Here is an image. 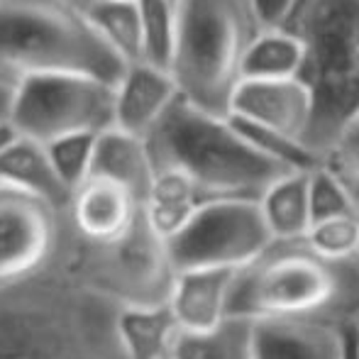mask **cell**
<instances>
[{
  "mask_svg": "<svg viewBox=\"0 0 359 359\" xmlns=\"http://www.w3.org/2000/svg\"><path fill=\"white\" fill-rule=\"evenodd\" d=\"M90 29L123 59L142 62V39L135 0H67Z\"/></svg>",
  "mask_w": 359,
  "mask_h": 359,
  "instance_id": "obj_21",
  "label": "cell"
},
{
  "mask_svg": "<svg viewBox=\"0 0 359 359\" xmlns=\"http://www.w3.org/2000/svg\"><path fill=\"white\" fill-rule=\"evenodd\" d=\"M0 186L37 196L62 213H67L72 201V194L54 174L44 147L25 137H15L13 144L0 154Z\"/></svg>",
  "mask_w": 359,
  "mask_h": 359,
  "instance_id": "obj_18",
  "label": "cell"
},
{
  "mask_svg": "<svg viewBox=\"0 0 359 359\" xmlns=\"http://www.w3.org/2000/svg\"><path fill=\"white\" fill-rule=\"evenodd\" d=\"M115 86L86 74H34L13 86L5 120L18 137L49 142L113 128Z\"/></svg>",
  "mask_w": 359,
  "mask_h": 359,
  "instance_id": "obj_8",
  "label": "cell"
},
{
  "mask_svg": "<svg viewBox=\"0 0 359 359\" xmlns=\"http://www.w3.org/2000/svg\"><path fill=\"white\" fill-rule=\"evenodd\" d=\"M128 64L67 0H0V83L34 74H86L118 83Z\"/></svg>",
  "mask_w": 359,
  "mask_h": 359,
  "instance_id": "obj_5",
  "label": "cell"
},
{
  "mask_svg": "<svg viewBox=\"0 0 359 359\" xmlns=\"http://www.w3.org/2000/svg\"><path fill=\"white\" fill-rule=\"evenodd\" d=\"M144 144L154 171H181L210 201H257L266 186L288 174L247 142L230 118L208 115L181 98L147 135Z\"/></svg>",
  "mask_w": 359,
  "mask_h": 359,
  "instance_id": "obj_3",
  "label": "cell"
},
{
  "mask_svg": "<svg viewBox=\"0 0 359 359\" xmlns=\"http://www.w3.org/2000/svg\"><path fill=\"white\" fill-rule=\"evenodd\" d=\"M64 213L37 196L0 186V288L32 279L57 255Z\"/></svg>",
  "mask_w": 359,
  "mask_h": 359,
  "instance_id": "obj_10",
  "label": "cell"
},
{
  "mask_svg": "<svg viewBox=\"0 0 359 359\" xmlns=\"http://www.w3.org/2000/svg\"><path fill=\"white\" fill-rule=\"evenodd\" d=\"M271 242H301L311 227L308 208V171H288L257 198Z\"/></svg>",
  "mask_w": 359,
  "mask_h": 359,
  "instance_id": "obj_19",
  "label": "cell"
},
{
  "mask_svg": "<svg viewBox=\"0 0 359 359\" xmlns=\"http://www.w3.org/2000/svg\"><path fill=\"white\" fill-rule=\"evenodd\" d=\"M54 259L115 308L166 306L179 274L169 245L147 225L142 210L123 237L103 245L81 240L64 217Z\"/></svg>",
  "mask_w": 359,
  "mask_h": 359,
  "instance_id": "obj_7",
  "label": "cell"
},
{
  "mask_svg": "<svg viewBox=\"0 0 359 359\" xmlns=\"http://www.w3.org/2000/svg\"><path fill=\"white\" fill-rule=\"evenodd\" d=\"M320 164L342 181L359 213V115L337 133V137L323 154Z\"/></svg>",
  "mask_w": 359,
  "mask_h": 359,
  "instance_id": "obj_28",
  "label": "cell"
},
{
  "mask_svg": "<svg viewBox=\"0 0 359 359\" xmlns=\"http://www.w3.org/2000/svg\"><path fill=\"white\" fill-rule=\"evenodd\" d=\"M227 118L274 130L306 144L313 118V100L301 79L240 81L232 93Z\"/></svg>",
  "mask_w": 359,
  "mask_h": 359,
  "instance_id": "obj_11",
  "label": "cell"
},
{
  "mask_svg": "<svg viewBox=\"0 0 359 359\" xmlns=\"http://www.w3.org/2000/svg\"><path fill=\"white\" fill-rule=\"evenodd\" d=\"M284 29L303 44L298 79L313 100L306 147L323 159L359 115V0H298Z\"/></svg>",
  "mask_w": 359,
  "mask_h": 359,
  "instance_id": "obj_4",
  "label": "cell"
},
{
  "mask_svg": "<svg viewBox=\"0 0 359 359\" xmlns=\"http://www.w3.org/2000/svg\"><path fill=\"white\" fill-rule=\"evenodd\" d=\"M15 137H18V133L10 128L8 120H0V154H3V151L8 149L10 144H13Z\"/></svg>",
  "mask_w": 359,
  "mask_h": 359,
  "instance_id": "obj_31",
  "label": "cell"
},
{
  "mask_svg": "<svg viewBox=\"0 0 359 359\" xmlns=\"http://www.w3.org/2000/svg\"><path fill=\"white\" fill-rule=\"evenodd\" d=\"M174 3H176V5H179V0H174Z\"/></svg>",
  "mask_w": 359,
  "mask_h": 359,
  "instance_id": "obj_34",
  "label": "cell"
},
{
  "mask_svg": "<svg viewBox=\"0 0 359 359\" xmlns=\"http://www.w3.org/2000/svg\"><path fill=\"white\" fill-rule=\"evenodd\" d=\"M100 135V133H98ZM95 133H74L64 135V137L49 140L44 142V151L52 164L57 179L62 186L74 194L81 184L90 179V169H93V154H95Z\"/></svg>",
  "mask_w": 359,
  "mask_h": 359,
  "instance_id": "obj_25",
  "label": "cell"
},
{
  "mask_svg": "<svg viewBox=\"0 0 359 359\" xmlns=\"http://www.w3.org/2000/svg\"><path fill=\"white\" fill-rule=\"evenodd\" d=\"M259 34L247 0H179L169 74L179 98L227 118L247 47Z\"/></svg>",
  "mask_w": 359,
  "mask_h": 359,
  "instance_id": "obj_6",
  "label": "cell"
},
{
  "mask_svg": "<svg viewBox=\"0 0 359 359\" xmlns=\"http://www.w3.org/2000/svg\"><path fill=\"white\" fill-rule=\"evenodd\" d=\"M176 98L179 90L169 72H161L144 62L128 64L115 83L113 128L147 140L166 110L176 103Z\"/></svg>",
  "mask_w": 359,
  "mask_h": 359,
  "instance_id": "obj_12",
  "label": "cell"
},
{
  "mask_svg": "<svg viewBox=\"0 0 359 359\" xmlns=\"http://www.w3.org/2000/svg\"><path fill=\"white\" fill-rule=\"evenodd\" d=\"M355 259L359 262V235H357V245H355Z\"/></svg>",
  "mask_w": 359,
  "mask_h": 359,
  "instance_id": "obj_33",
  "label": "cell"
},
{
  "mask_svg": "<svg viewBox=\"0 0 359 359\" xmlns=\"http://www.w3.org/2000/svg\"><path fill=\"white\" fill-rule=\"evenodd\" d=\"M166 245L176 271L201 266L242 269L264 255L271 237L257 201L222 198L201 205L189 225Z\"/></svg>",
  "mask_w": 359,
  "mask_h": 359,
  "instance_id": "obj_9",
  "label": "cell"
},
{
  "mask_svg": "<svg viewBox=\"0 0 359 359\" xmlns=\"http://www.w3.org/2000/svg\"><path fill=\"white\" fill-rule=\"evenodd\" d=\"M208 196L194 184L186 174L176 169H156L151 179L149 194L142 203V215L147 225L164 242L174 240L196 210L208 203Z\"/></svg>",
  "mask_w": 359,
  "mask_h": 359,
  "instance_id": "obj_17",
  "label": "cell"
},
{
  "mask_svg": "<svg viewBox=\"0 0 359 359\" xmlns=\"http://www.w3.org/2000/svg\"><path fill=\"white\" fill-rule=\"evenodd\" d=\"M303 69V44L288 29H259L247 47L242 81L298 79Z\"/></svg>",
  "mask_w": 359,
  "mask_h": 359,
  "instance_id": "obj_22",
  "label": "cell"
},
{
  "mask_svg": "<svg viewBox=\"0 0 359 359\" xmlns=\"http://www.w3.org/2000/svg\"><path fill=\"white\" fill-rule=\"evenodd\" d=\"M340 359H359V323L345 325V332H342V357Z\"/></svg>",
  "mask_w": 359,
  "mask_h": 359,
  "instance_id": "obj_30",
  "label": "cell"
},
{
  "mask_svg": "<svg viewBox=\"0 0 359 359\" xmlns=\"http://www.w3.org/2000/svg\"><path fill=\"white\" fill-rule=\"evenodd\" d=\"M255 323L227 316L205 332H181L171 359H255Z\"/></svg>",
  "mask_w": 359,
  "mask_h": 359,
  "instance_id": "obj_23",
  "label": "cell"
},
{
  "mask_svg": "<svg viewBox=\"0 0 359 359\" xmlns=\"http://www.w3.org/2000/svg\"><path fill=\"white\" fill-rule=\"evenodd\" d=\"M90 176L123 186L142 205L149 194L151 179H154V166H151L144 140L120 133L118 128L103 130L95 137Z\"/></svg>",
  "mask_w": 359,
  "mask_h": 359,
  "instance_id": "obj_16",
  "label": "cell"
},
{
  "mask_svg": "<svg viewBox=\"0 0 359 359\" xmlns=\"http://www.w3.org/2000/svg\"><path fill=\"white\" fill-rule=\"evenodd\" d=\"M179 335L169 306L118 311V337L128 359H171Z\"/></svg>",
  "mask_w": 359,
  "mask_h": 359,
  "instance_id": "obj_20",
  "label": "cell"
},
{
  "mask_svg": "<svg viewBox=\"0 0 359 359\" xmlns=\"http://www.w3.org/2000/svg\"><path fill=\"white\" fill-rule=\"evenodd\" d=\"M140 210L142 205L123 186L90 176L72 194L64 217L81 240L103 245L123 237L135 225Z\"/></svg>",
  "mask_w": 359,
  "mask_h": 359,
  "instance_id": "obj_13",
  "label": "cell"
},
{
  "mask_svg": "<svg viewBox=\"0 0 359 359\" xmlns=\"http://www.w3.org/2000/svg\"><path fill=\"white\" fill-rule=\"evenodd\" d=\"M308 208H311V225L320 220H330V217H359L355 201L350 198L342 181L323 164L308 171Z\"/></svg>",
  "mask_w": 359,
  "mask_h": 359,
  "instance_id": "obj_27",
  "label": "cell"
},
{
  "mask_svg": "<svg viewBox=\"0 0 359 359\" xmlns=\"http://www.w3.org/2000/svg\"><path fill=\"white\" fill-rule=\"evenodd\" d=\"M259 29H279L291 18L298 0H247Z\"/></svg>",
  "mask_w": 359,
  "mask_h": 359,
  "instance_id": "obj_29",
  "label": "cell"
},
{
  "mask_svg": "<svg viewBox=\"0 0 359 359\" xmlns=\"http://www.w3.org/2000/svg\"><path fill=\"white\" fill-rule=\"evenodd\" d=\"M227 316L359 323V262H327L303 242H271L259 259L237 269Z\"/></svg>",
  "mask_w": 359,
  "mask_h": 359,
  "instance_id": "obj_2",
  "label": "cell"
},
{
  "mask_svg": "<svg viewBox=\"0 0 359 359\" xmlns=\"http://www.w3.org/2000/svg\"><path fill=\"white\" fill-rule=\"evenodd\" d=\"M10 93H13V88H10V86H3V83H0V120H5V115H8Z\"/></svg>",
  "mask_w": 359,
  "mask_h": 359,
  "instance_id": "obj_32",
  "label": "cell"
},
{
  "mask_svg": "<svg viewBox=\"0 0 359 359\" xmlns=\"http://www.w3.org/2000/svg\"><path fill=\"white\" fill-rule=\"evenodd\" d=\"M252 330L255 359H340L345 325L320 318H259Z\"/></svg>",
  "mask_w": 359,
  "mask_h": 359,
  "instance_id": "obj_14",
  "label": "cell"
},
{
  "mask_svg": "<svg viewBox=\"0 0 359 359\" xmlns=\"http://www.w3.org/2000/svg\"><path fill=\"white\" fill-rule=\"evenodd\" d=\"M237 269H181L169 296V311L181 332H205L227 318V301Z\"/></svg>",
  "mask_w": 359,
  "mask_h": 359,
  "instance_id": "obj_15",
  "label": "cell"
},
{
  "mask_svg": "<svg viewBox=\"0 0 359 359\" xmlns=\"http://www.w3.org/2000/svg\"><path fill=\"white\" fill-rule=\"evenodd\" d=\"M142 39V62L169 72L176 44V3L174 0H135Z\"/></svg>",
  "mask_w": 359,
  "mask_h": 359,
  "instance_id": "obj_24",
  "label": "cell"
},
{
  "mask_svg": "<svg viewBox=\"0 0 359 359\" xmlns=\"http://www.w3.org/2000/svg\"><path fill=\"white\" fill-rule=\"evenodd\" d=\"M357 235H359V217L345 215V217H330V220L313 222L301 242L313 255L320 257V259L342 262L355 257Z\"/></svg>",
  "mask_w": 359,
  "mask_h": 359,
  "instance_id": "obj_26",
  "label": "cell"
},
{
  "mask_svg": "<svg viewBox=\"0 0 359 359\" xmlns=\"http://www.w3.org/2000/svg\"><path fill=\"white\" fill-rule=\"evenodd\" d=\"M118 311L57 259L0 288V359H128Z\"/></svg>",
  "mask_w": 359,
  "mask_h": 359,
  "instance_id": "obj_1",
  "label": "cell"
}]
</instances>
